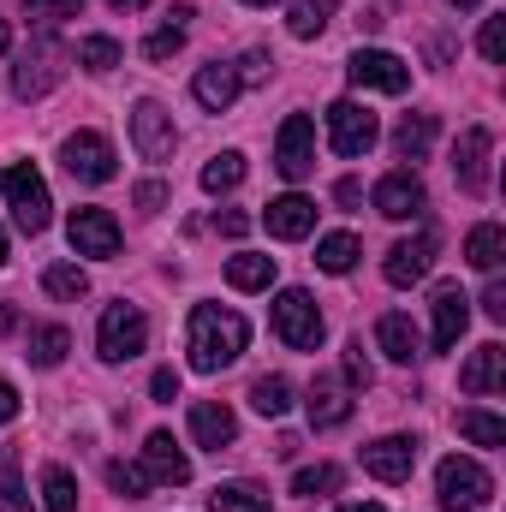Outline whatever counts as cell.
Here are the masks:
<instances>
[{"mask_svg":"<svg viewBox=\"0 0 506 512\" xmlns=\"http://www.w3.org/2000/svg\"><path fill=\"white\" fill-rule=\"evenodd\" d=\"M185 346H191V370L215 376V370L239 364V352L251 346V328H245V316H239V310L197 304V310H191V334H185Z\"/></svg>","mask_w":506,"mask_h":512,"instance_id":"6da1fadb","label":"cell"},{"mask_svg":"<svg viewBox=\"0 0 506 512\" xmlns=\"http://www.w3.org/2000/svg\"><path fill=\"white\" fill-rule=\"evenodd\" d=\"M435 495H441V507L447 512H477L495 501V477L477 465V459H441V471H435Z\"/></svg>","mask_w":506,"mask_h":512,"instance_id":"7a4b0ae2","label":"cell"},{"mask_svg":"<svg viewBox=\"0 0 506 512\" xmlns=\"http://www.w3.org/2000/svg\"><path fill=\"white\" fill-rule=\"evenodd\" d=\"M274 334H280L292 352H316V346H322L328 322H322V310H316V298H310L304 286H286V292L274 298Z\"/></svg>","mask_w":506,"mask_h":512,"instance_id":"3957f363","label":"cell"},{"mask_svg":"<svg viewBox=\"0 0 506 512\" xmlns=\"http://www.w3.org/2000/svg\"><path fill=\"white\" fill-rule=\"evenodd\" d=\"M0 197H6V209H12V221L24 233H42L48 227L54 197H48V185H42L36 167H0Z\"/></svg>","mask_w":506,"mask_h":512,"instance_id":"277c9868","label":"cell"},{"mask_svg":"<svg viewBox=\"0 0 506 512\" xmlns=\"http://www.w3.org/2000/svg\"><path fill=\"white\" fill-rule=\"evenodd\" d=\"M149 346V322H143V310L137 304H108L102 310V328H96V352H102V364H126Z\"/></svg>","mask_w":506,"mask_h":512,"instance_id":"5b68a950","label":"cell"},{"mask_svg":"<svg viewBox=\"0 0 506 512\" xmlns=\"http://www.w3.org/2000/svg\"><path fill=\"white\" fill-rule=\"evenodd\" d=\"M60 161H66V173L78 179V185H108L120 167H114V143L102 137V131H72L66 143H60Z\"/></svg>","mask_w":506,"mask_h":512,"instance_id":"8992f818","label":"cell"},{"mask_svg":"<svg viewBox=\"0 0 506 512\" xmlns=\"http://www.w3.org/2000/svg\"><path fill=\"white\" fill-rule=\"evenodd\" d=\"M346 78H352L358 90H381V96H405V84H411V66H405L399 54H387V48H358V54L346 60Z\"/></svg>","mask_w":506,"mask_h":512,"instance_id":"52a82bcc","label":"cell"},{"mask_svg":"<svg viewBox=\"0 0 506 512\" xmlns=\"http://www.w3.org/2000/svg\"><path fill=\"white\" fill-rule=\"evenodd\" d=\"M376 137H381V120L364 102H334L328 108V143H334V155H370Z\"/></svg>","mask_w":506,"mask_h":512,"instance_id":"ba28073f","label":"cell"},{"mask_svg":"<svg viewBox=\"0 0 506 512\" xmlns=\"http://www.w3.org/2000/svg\"><path fill=\"white\" fill-rule=\"evenodd\" d=\"M66 239H72V251H78V256L108 262V256H120V221H114L108 209H72Z\"/></svg>","mask_w":506,"mask_h":512,"instance_id":"9c48e42d","label":"cell"},{"mask_svg":"<svg viewBox=\"0 0 506 512\" xmlns=\"http://www.w3.org/2000/svg\"><path fill=\"white\" fill-rule=\"evenodd\" d=\"M274 167L286 179H310V167H316V126H310V114H286V126L274 137Z\"/></svg>","mask_w":506,"mask_h":512,"instance_id":"30bf717a","label":"cell"},{"mask_svg":"<svg viewBox=\"0 0 506 512\" xmlns=\"http://www.w3.org/2000/svg\"><path fill=\"white\" fill-rule=\"evenodd\" d=\"M131 143H137L143 161H173V143H179L173 114H167L161 102H137V108H131Z\"/></svg>","mask_w":506,"mask_h":512,"instance_id":"8fae6325","label":"cell"},{"mask_svg":"<svg viewBox=\"0 0 506 512\" xmlns=\"http://www.w3.org/2000/svg\"><path fill=\"white\" fill-rule=\"evenodd\" d=\"M429 310H435V352H453L465 340V328H471V298L459 292V280H441Z\"/></svg>","mask_w":506,"mask_h":512,"instance_id":"7c38bea8","label":"cell"},{"mask_svg":"<svg viewBox=\"0 0 506 512\" xmlns=\"http://www.w3.org/2000/svg\"><path fill=\"white\" fill-rule=\"evenodd\" d=\"M423 209H429V191L417 173H387L376 185V215H387V221H417Z\"/></svg>","mask_w":506,"mask_h":512,"instance_id":"4fadbf2b","label":"cell"},{"mask_svg":"<svg viewBox=\"0 0 506 512\" xmlns=\"http://www.w3.org/2000/svg\"><path fill=\"white\" fill-rule=\"evenodd\" d=\"M411 465H417V441H411V435H381V441L364 447V471H370L376 483H405Z\"/></svg>","mask_w":506,"mask_h":512,"instance_id":"5bb4252c","label":"cell"},{"mask_svg":"<svg viewBox=\"0 0 506 512\" xmlns=\"http://www.w3.org/2000/svg\"><path fill=\"white\" fill-rule=\"evenodd\" d=\"M489 149H495V137L483 126H471L459 137V149H453V173H459V191H471V197H483L489 191Z\"/></svg>","mask_w":506,"mask_h":512,"instance_id":"9a60e30c","label":"cell"},{"mask_svg":"<svg viewBox=\"0 0 506 512\" xmlns=\"http://www.w3.org/2000/svg\"><path fill=\"white\" fill-rule=\"evenodd\" d=\"M143 471H149V483H167V489L191 483V459H185V447H179L167 429H155V435L143 441Z\"/></svg>","mask_w":506,"mask_h":512,"instance_id":"2e32d148","label":"cell"},{"mask_svg":"<svg viewBox=\"0 0 506 512\" xmlns=\"http://www.w3.org/2000/svg\"><path fill=\"white\" fill-rule=\"evenodd\" d=\"M429 262H435V233H417V239H399L387 251L381 274H387V286H417L429 274Z\"/></svg>","mask_w":506,"mask_h":512,"instance_id":"e0dca14e","label":"cell"},{"mask_svg":"<svg viewBox=\"0 0 506 512\" xmlns=\"http://www.w3.org/2000/svg\"><path fill=\"white\" fill-rule=\"evenodd\" d=\"M60 60H66V54H60V42H36V54H24V60H18L12 90H18V96H42V90H54V84H60V72H66Z\"/></svg>","mask_w":506,"mask_h":512,"instance_id":"ac0fdd59","label":"cell"},{"mask_svg":"<svg viewBox=\"0 0 506 512\" xmlns=\"http://www.w3.org/2000/svg\"><path fill=\"white\" fill-rule=\"evenodd\" d=\"M191 441L209 447V453H221V447L239 441V417H233L227 405H215V399H197V405H191Z\"/></svg>","mask_w":506,"mask_h":512,"instance_id":"d6986e66","label":"cell"},{"mask_svg":"<svg viewBox=\"0 0 506 512\" xmlns=\"http://www.w3.org/2000/svg\"><path fill=\"white\" fill-rule=\"evenodd\" d=\"M262 227H268L274 239H310V227H316V203H310V197H298V191H286V197H274V203H268Z\"/></svg>","mask_w":506,"mask_h":512,"instance_id":"ffe728a7","label":"cell"},{"mask_svg":"<svg viewBox=\"0 0 506 512\" xmlns=\"http://www.w3.org/2000/svg\"><path fill=\"white\" fill-rule=\"evenodd\" d=\"M239 90H245V78H239L233 66H221V60H215V66H203V72L191 78V96H197L209 114H227V108L239 102Z\"/></svg>","mask_w":506,"mask_h":512,"instance_id":"44dd1931","label":"cell"},{"mask_svg":"<svg viewBox=\"0 0 506 512\" xmlns=\"http://www.w3.org/2000/svg\"><path fill=\"white\" fill-rule=\"evenodd\" d=\"M459 387H465V393H477V399H483V393H501V387H506V346H495V340H489V346H477V352H471V364L459 370Z\"/></svg>","mask_w":506,"mask_h":512,"instance_id":"7402d4cb","label":"cell"},{"mask_svg":"<svg viewBox=\"0 0 506 512\" xmlns=\"http://www.w3.org/2000/svg\"><path fill=\"white\" fill-rule=\"evenodd\" d=\"M376 346L393 358V364H411V358H423V340H417L411 316H399V310H387V316L376 322Z\"/></svg>","mask_w":506,"mask_h":512,"instance_id":"603a6c76","label":"cell"},{"mask_svg":"<svg viewBox=\"0 0 506 512\" xmlns=\"http://www.w3.org/2000/svg\"><path fill=\"white\" fill-rule=\"evenodd\" d=\"M304 411H310V429H340L346 417H352V399H346V387L340 382H322L310 387V399H304Z\"/></svg>","mask_w":506,"mask_h":512,"instance_id":"cb8c5ba5","label":"cell"},{"mask_svg":"<svg viewBox=\"0 0 506 512\" xmlns=\"http://www.w3.org/2000/svg\"><path fill=\"white\" fill-rule=\"evenodd\" d=\"M334 12H340V0H292V12H286V30H292L298 42H316V36L334 24Z\"/></svg>","mask_w":506,"mask_h":512,"instance_id":"d4e9b609","label":"cell"},{"mask_svg":"<svg viewBox=\"0 0 506 512\" xmlns=\"http://www.w3.org/2000/svg\"><path fill=\"white\" fill-rule=\"evenodd\" d=\"M429 143H435V114H405V120L393 126V155H399V161H423Z\"/></svg>","mask_w":506,"mask_h":512,"instance_id":"484cf974","label":"cell"},{"mask_svg":"<svg viewBox=\"0 0 506 512\" xmlns=\"http://www.w3.org/2000/svg\"><path fill=\"white\" fill-rule=\"evenodd\" d=\"M506 256V227H495V221H483V227H471V239H465V262L471 268H483V274H495Z\"/></svg>","mask_w":506,"mask_h":512,"instance_id":"4316f807","label":"cell"},{"mask_svg":"<svg viewBox=\"0 0 506 512\" xmlns=\"http://www.w3.org/2000/svg\"><path fill=\"white\" fill-rule=\"evenodd\" d=\"M459 435L477 441V447H506V423L495 411H483V405H465L459 411Z\"/></svg>","mask_w":506,"mask_h":512,"instance_id":"83f0119b","label":"cell"},{"mask_svg":"<svg viewBox=\"0 0 506 512\" xmlns=\"http://www.w3.org/2000/svg\"><path fill=\"white\" fill-rule=\"evenodd\" d=\"M227 280H233L239 292H262V286H274V256H256V251L233 256V262H227Z\"/></svg>","mask_w":506,"mask_h":512,"instance_id":"f1b7e54d","label":"cell"},{"mask_svg":"<svg viewBox=\"0 0 506 512\" xmlns=\"http://www.w3.org/2000/svg\"><path fill=\"white\" fill-rule=\"evenodd\" d=\"M239 185H245V155H239V149H227V155H215V161L203 167V191H209V197L239 191Z\"/></svg>","mask_w":506,"mask_h":512,"instance_id":"f546056e","label":"cell"},{"mask_svg":"<svg viewBox=\"0 0 506 512\" xmlns=\"http://www.w3.org/2000/svg\"><path fill=\"white\" fill-rule=\"evenodd\" d=\"M42 286H48V298H72V304H78V298L90 292V274H84L78 262H48V268H42Z\"/></svg>","mask_w":506,"mask_h":512,"instance_id":"4dcf8cb0","label":"cell"},{"mask_svg":"<svg viewBox=\"0 0 506 512\" xmlns=\"http://www.w3.org/2000/svg\"><path fill=\"white\" fill-rule=\"evenodd\" d=\"M251 405L262 411V417H286V411H292V382H286V376H256Z\"/></svg>","mask_w":506,"mask_h":512,"instance_id":"1f68e13d","label":"cell"},{"mask_svg":"<svg viewBox=\"0 0 506 512\" xmlns=\"http://www.w3.org/2000/svg\"><path fill=\"white\" fill-rule=\"evenodd\" d=\"M66 352H72V334H66V328H54V322H48V328H36V334H30V364H36V370H54Z\"/></svg>","mask_w":506,"mask_h":512,"instance_id":"d6a6232c","label":"cell"},{"mask_svg":"<svg viewBox=\"0 0 506 512\" xmlns=\"http://www.w3.org/2000/svg\"><path fill=\"white\" fill-rule=\"evenodd\" d=\"M209 512H268V495L251 489V483H221L209 495Z\"/></svg>","mask_w":506,"mask_h":512,"instance_id":"836d02e7","label":"cell"},{"mask_svg":"<svg viewBox=\"0 0 506 512\" xmlns=\"http://www.w3.org/2000/svg\"><path fill=\"white\" fill-rule=\"evenodd\" d=\"M352 262H358V239L352 233H328L316 245V268H328V274H352Z\"/></svg>","mask_w":506,"mask_h":512,"instance_id":"e575fe53","label":"cell"},{"mask_svg":"<svg viewBox=\"0 0 506 512\" xmlns=\"http://www.w3.org/2000/svg\"><path fill=\"white\" fill-rule=\"evenodd\" d=\"M42 501H48V512H78V483H72V471L48 465V471H42Z\"/></svg>","mask_w":506,"mask_h":512,"instance_id":"d590c367","label":"cell"},{"mask_svg":"<svg viewBox=\"0 0 506 512\" xmlns=\"http://www.w3.org/2000/svg\"><path fill=\"white\" fill-rule=\"evenodd\" d=\"M78 66L114 72V66H120V42H114V36H84V42H78Z\"/></svg>","mask_w":506,"mask_h":512,"instance_id":"8d00e7d4","label":"cell"},{"mask_svg":"<svg viewBox=\"0 0 506 512\" xmlns=\"http://www.w3.org/2000/svg\"><path fill=\"white\" fill-rule=\"evenodd\" d=\"M340 489V465H304L292 477V495H334Z\"/></svg>","mask_w":506,"mask_h":512,"instance_id":"74e56055","label":"cell"},{"mask_svg":"<svg viewBox=\"0 0 506 512\" xmlns=\"http://www.w3.org/2000/svg\"><path fill=\"white\" fill-rule=\"evenodd\" d=\"M108 483H114L126 501H143V495H149V471L131 465V459H114V465H108Z\"/></svg>","mask_w":506,"mask_h":512,"instance_id":"f35d334b","label":"cell"},{"mask_svg":"<svg viewBox=\"0 0 506 512\" xmlns=\"http://www.w3.org/2000/svg\"><path fill=\"white\" fill-rule=\"evenodd\" d=\"M84 12V0H24V18H36V24H66V18H78Z\"/></svg>","mask_w":506,"mask_h":512,"instance_id":"ab89813d","label":"cell"},{"mask_svg":"<svg viewBox=\"0 0 506 512\" xmlns=\"http://www.w3.org/2000/svg\"><path fill=\"white\" fill-rule=\"evenodd\" d=\"M179 48H185V30L179 24H161V30L143 36V60H173Z\"/></svg>","mask_w":506,"mask_h":512,"instance_id":"60d3db41","label":"cell"},{"mask_svg":"<svg viewBox=\"0 0 506 512\" xmlns=\"http://www.w3.org/2000/svg\"><path fill=\"white\" fill-rule=\"evenodd\" d=\"M0 512H30L24 483H18V465H12V459H0Z\"/></svg>","mask_w":506,"mask_h":512,"instance_id":"b9f144b4","label":"cell"},{"mask_svg":"<svg viewBox=\"0 0 506 512\" xmlns=\"http://www.w3.org/2000/svg\"><path fill=\"white\" fill-rule=\"evenodd\" d=\"M346 382L352 387H370V358H364V340L346 346Z\"/></svg>","mask_w":506,"mask_h":512,"instance_id":"7bdbcfd3","label":"cell"},{"mask_svg":"<svg viewBox=\"0 0 506 512\" xmlns=\"http://www.w3.org/2000/svg\"><path fill=\"white\" fill-rule=\"evenodd\" d=\"M477 48H483V60H501V48H506V18H489V24H483Z\"/></svg>","mask_w":506,"mask_h":512,"instance_id":"ee69618b","label":"cell"},{"mask_svg":"<svg viewBox=\"0 0 506 512\" xmlns=\"http://www.w3.org/2000/svg\"><path fill=\"white\" fill-rule=\"evenodd\" d=\"M161 203H167V185H161V179H143V185H137V209H143V215H155Z\"/></svg>","mask_w":506,"mask_h":512,"instance_id":"f6af8a7d","label":"cell"},{"mask_svg":"<svg viewBox=\"0 0 506 512\" xmlns=\"http://www.w3.org/2000/svg\"><path fill=\"white\" fill-rule=\"evenodd\" d=\"M483 316H489V322H506V286L501 280H489V292H483Z\"/></svg>","mask_w":506,"mask_h":512,"instance_id":"bcb514c9","label":"cell"},{"mask_svg":"<svg viewBox=\"0 0 506 512\" xmlns=\"http://www.w3.org/2000/svg\"><path fill=\"white\" fill-rule=\"evenodd\" d=\"M215 227H221L227 239H245V233H251V215H239V209H227V215H215Z\"/></svg>","mask_w":506,"mask_h":512,"instance_id":"7dc6e473","label":"cell"},{"mask_svg":"<svg viewBox=\"0 0 506 512\" xmlns=\"http://www.w3.org/2000/svg\"><path fill=\"white\" fill-rule=\"evenodd\" d=\"M149 393H155V399H179V376H173V370H155V376H149Z\"/></svg>","mask_w":506,"mask_h":512,"instance_id":"c3c4849f","label":"cell"},{"mask_svg":"<svg viewBox=\"0 0 506 512\" xmlns=\"http://www.w3.org/2000/svg\"><path fill=\"white\" fill-rule=\"evenodd\" d=\"M334 203L358 209V203H364V185H358V179H340V185H334Z\"/></svg>","mask_w":506,"mask_h":512,"instance_id":"681fc988","label":"cell"},{"mask_svg":"<svg viewBox=\"0 0 506 512\" xmlns=\"http://www.w3.org/2000/svg\"><path fill=\"white\" fill-rule=\"evenodd\" d=\"M12 417H18V387L0 376V423H12Z\"/></svg>","mask_w":506,"mask_h":512,"instance_id":"f907efd6","label":"cell"},{"mask_svg":"<svg viewBox=\"0 0 506 512\" xmlns=\"http://www.w3.org/2000/svg\"><path fill=\"white\" fill-rule=\"evenodd\" d=\"M268 66H274V60H268V54H251V60H245V78H262V72H268Z\"/></svg>","mask_w":506,"mask_h":512,"instance_id":"816d5d0a","label":"cell"},{"mask_svg":"<svg viewBox=\"0 0 506 512\" xmlns=\"http://www.w3.org/2000/svg\"><path fill=\"white\" fill-rule=\"evenodd\" d=\"M12 328H18V310H12V304H0V334H12Z\"/></svg>","mask_w":506,"mask_h":512,"instance_id":"f5cc1de1","label":"cell"},{"mask_svg":"<svg viewBox=\"0 0 506 512\" xmlns=\"http://www.w3.org/2000/svg\"><path fill=\"white\" fill-rule=\"evenodd\" d=\"M108 6H114V12H143L149 0H108Z\"/></svg>","mask_w":506,"mask_h":512,"instance_id":"db71d44e","label":"cell"},{"mask_svg":"<svg viewBox=\"0 0 506 512\" xmlns=\"http://www.w3.org/2000/svg\"><path fill=\"white\" fill-rule=\"evenodd\" d=\"M340 512H381L376 501H352V507H340Z\"/></svg>","mask_w":506,"mask_h":512,"instance_id":"11a10c76","label":"cell"},{"mask_svg":"<svg viewBox=\"0 0 506 512\" xmlns=\"http://www.w3.org/2000/svg\"><path fill=\"white\" fill-rule=\"evenodd\" d=\"M6 48H12V30H6V18H0V54H6Z\"/></svg>","mask_w":506,"mask_h":512,"instance_id":"9f6ffc18","label":"cell"},{"mask_svg":"<svg viewBox=\"0 0 506 512\" xmlns=\"http://www.w3.org/2000/svg\"><path fill=\"white\" fill-rule=\"evenodd\" d=\"M6 251H12V245H6V233H0V268H6V262H12V256H6Z\"/></svg>","mask_w":506,"mask_h":512,"instance_id":"6f0895ef","label":"cell"},{"mask_svg":"<svg viewBox=\"0 0 506 512\" xmlns=\"http://www.w3.org/2000/svg\"><path fill=\"white\" fill-rule=\"evenodd\" d=\"M447 6H483V0H447Z\"/></svg>","mask_w":506,"mask_h":512,"instance_id":"680465c9","label":"cell"},{"mask_svg":"<svg viewBox=\"0 0 506 512\" xmlns=\"http://www.w3.org/2000/svg\"><path fill=\"white\" fill-rule=\"evenodd\" d=\"M245 6H268V0H245Z\"/></svg>","mask_w":506,"mask_h":512,"instance_id":"91938a15","label":"cell"}]
</instances>
